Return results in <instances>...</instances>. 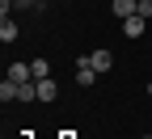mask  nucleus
<instances>
[{
  "mask_svg": "<svg viewBox=\"0 0 152 139\" xmlns=\"http://www.w3.org/2000/svg\"><path fill=\"white\" fill-rule=\"evenodd\" d=\"M9 80H17V84L34 80V68H30V63H9Z\"/></svg>",
  "mask_w": 152,
  "mask_h": 139,
  "instance_id": "nucleus-3",
  "label": "nucleus"
},
{
  "mask_svg": "<svg viewBox=\"0 0 152 139\" xmlns=\"http://www.w3.org/2000/svg\"><path fill=\"white\" fill-rule=\"evenodd\" d=\"M140 17H152V0H140Z\"/></svg>",
  "mask_w": 152,
  "mask_h": 139,
  "instance_id": "nucleus-10",
  "label": "nucleus"
},
{
  "mask_svg": "<svg viewBox=\"0 0 152 139\" xmlns=\"http://www.w3.org/2000/svg\"><path fill=\"white\" fill-rule=\"evenodd\" d=\"M64 139H72V135H64Z\"/></svg>",
  "mask_w": 152,
  "mask_h": 139,
  "instance_id": "nucleus-13",
  "label": "nucleus"
},
{
  "mask_svg": "<svg viewBox=\"0 0 152 139\" xmlns=\"http://www.w3.org/2000/svg\"><path fill=\"white\" fill-rule=\"evenodd\" d=\"M30 68H34V80H47V76H51V63H47V59H34Z\"/></svg>",
  "mask_w": 152,
  "mask_h": 139,
  "instance_id": "nucleus-7",
  "label": "nucleus"
},
{
  "mask_svg": "<svg viewBox=\"0 0 152 139\" xmlns=\"http://www.w3.org/2000/svg\"><path fill=\"white\" fill-rule=\"evenodd\" d=\"M140 13V0H114V17H118V21H123V17H135Z\"/></svg>",
  "mask_w": 152,
  "mask_h": 139,
  "instance_id": "nucleus-4",
  "label": "nucleus"
},
{
  "mask_svg": "<svg viewBox=\"0 0 152 139\" xmlns=\"http://www.w3.org/2000/svg\"><path fill=\"white\" fill-rule=\"evenodd\" d=\"M148 97H152V80H148Z\"/></svg>",
  "mask_w": 152,
  "mask_h": 139,
  "instance_id": "nucleus-12",
  "label": "nucleus"
},
{
  "mask_svg": "<svg viewBox=\"0 0 152 139\" xmlns=\"http://www.w3.org/2000/svg\"><path fill=\"white\" fill-rule=\"evenodd\" d=\"M89 59H93V68H97V72H110V68H114V55H110L106 47H102V51H93Z\"/></svg>",
  "mask_w": 152,
  "mask_h": 139,
  "instance_id": "nucleus-6",
  "label": "nucleus"
},
{
  "mask_svg": "<svg viewBox=\"0 0 152 139\" xmlns=\"http://www.w3.org/2000/svg\"><path fill=\"white\" fill-rule=\"evenodd\" d=\"M13 38H17V25L4 17V21H0V42H13Z\"/></svg>",
  "mask_w": 152,
  "mask_h": 139,
  "instance_id": "nucleus-8",
  "label": "nucleus"
},
{
  "mask_svg": "<svg viewBox=\"0 0 152 139\" xmlns=\"http://www.w3.org/2000/svg\"><path fill=\"white\" fill-rule=\"evenodd\" d=\"M55 97H59V84H55L51 76H47V80H38V101H55Z\"/></svg>",
  "mask_w": 152,
  "mask_h": 139,
  "instance_id": "nucleus-5",
  "label": "nucleus"
},
{
  "mask_svg": "<svg viewBox=\"0 0 152 139\" xmlns=\"http://www.w3.org/2000/svg\"><path fill=\"white\" fill-rule=\"evenodd\" d=\"M38 0H13V9H34Z\"/></svg>",
  "mask_w": 152,
  "mask_h": 139,
  "instance_id": "nucleus-11",
  "label": "nucleus"
},
{
  "mask_svg": "<svg viewBox=\"0 0 152 139\" xmlns=\"http://www.w3.org/2000/svg\"><path fill=\"white\" fill-rule=\"evenodd\" d=\"M144 21H148V17H140V13H135V17H123V34H127V38H140V34H144Z\"/></svg>",
  "mask_w": 152,
  "mask_h": 139,
  "instance_id": "nucleus-2",
  "label": "nucleus"
},
{
  "mask_svg": "<svg viewBox=\"0 0 152 139\" xmlns=\"http://www.w3.org/2000/svg\"><path fill=\"white\" fill-rule=\"evenodd\" d=\"M0 101H17V80H4V84H0Z\"/></svg>",
  "mask_w": 152,
  "mask_h": 139,
  "instance_id": "nucleus-9",
  "label": "nucleus"
},
{
  "mask_svg": "<svg viewBox=\"0 0 152 139\" xmlns=\"http://www.w3.org/2000/svg\"><path fill=\"white\" fill-rule=\"evenodd\" d=\"M93 80H97V68H93V59H76V84L80 89H93Z\"/></svg>",
  "mask_w": 152,
  "mask_h": 139,
  "instance_id": "nucleus-1",
  "label": "nucleus"
}]
</instances>
